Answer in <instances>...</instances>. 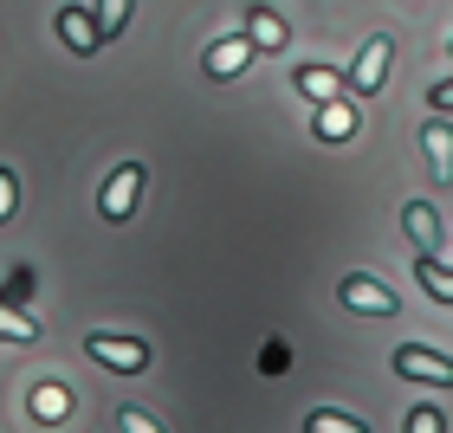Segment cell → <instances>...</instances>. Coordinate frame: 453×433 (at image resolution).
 Returning a JSON list of instances; mask_svg holds the SVG:
<instances>
[{"mask_svg":"<svg viewBox=\"0 0 453 433\" xmlns=\"http://www.w3.org/2000/svg\"><path fill=\"white\" fill-rule=\"evenodd\" d=\"M388 58H395V39H388V33L363 39V52H357V65H349L343 91H349V97H376V91H382V78H388Z\"/></svg>","mask_w":453,"mask_h":433,"instance_id":"cell-1","label":"cell"},{"mask_svg":"<svg viewBox=\"0 0 453 433\" xmlns=\"http://www.w3.org/2000/svg\"><path fill=\"white\" fill-rule=\"evenodd\" d=\"M337 304H349L357 317H388V311H402L395 292H388V285H376L369 272H343V278H337Z\"/></svg>","mask_w":453,"mask_h":433,"instance_id":"cell-2","label":"cell"},{"mask_svg":"<svg viewBox=\"0 0 453 433\" xmlns=\"http://www.w3.org/2000/svg\"><path fill=\"white\" fill-rule=\"evenodd\" d=\"M85 356L91 362H104V368H117V376H142L150 368V343H136V337H85Z\"/></svg>","mask_w":453,"mask_h":433,"instance_id":"cell-3","label":"cell"},{"mask_svg":"<svg viewBox=\"0 0 453 433\" xmlns=\"http://www.w3.org/2000/svg\"><path fill=\"white\" fill-rule=\"evenodd\" d=\"M395 376L453 388V356H441V349H427V343H402V349H395Z\"/></svg>","mask_w":453,"mask_h":433,"instance_id":"cell-4","label":"cell"},{"mask_svg":"<svg viewBox=\"0 0 453 433\" xmlns=\"http://www.w3.org/2000/svg\"><path fill=\"white\" fill-rule=\"evenodd\" d=\"M142 201V162H123V169L104 181V194H97V208H104V220H130Z\"/></svg>","mask_w":453,"mask_h":433,"instance_id":"cell-5","label":"cell"},{"mask_svg":"<svg viewBox=\"0 0 453 433\" xmlns=\"http://www.w3.org/2000/svg\"><path fill=\"white\" fill-rule=\"evenodd\" d=\"M253 39H246V33H226V39H214V46H208V58H201V72H208V78H240L246 65H253Z\"/></svg>","mask_w":453,"mask_h":433,"instance_id":"cell-6","label":"cell"},{"mask_svg":"<svg viewBox=\"0 0 453 433\" xmlns=\"http://www.w3.org/2000/svg\"><path fill=\"white\" fill-rule=\"evenodd\" d=\"M402 233L408 239H415V253H447V239H441V214L434 208H427V201H408V208H402Z\"/></svg>","mask_w":453,"mask_h":433,"instance_id":"cell-7","label":"cell"},{"mask_svg":"<svg viewBox=\"0 0 453 433\" xmlns=\"http://www.w3.org/2000/svg\"><path fill=\"white\" fill-rule=\"evenodd\" d=\"M58 39H65L78 58H91L97 46H104V33H97V13H85V7H58Z\"/></svg>","mask_w":453,"mask_h":433,"instance_id":"cell-8","label":"cell"},{"mask_svg":"<svg viewBox=\"0 0 453 433\" xmlns=\"http://www.w3.org/2000/svg\"><path fill=\"white\" fill-rule=\"evenodd\" d=\"M246 39H253L259 52H285V46H292V33H285V19H279L273 7H259V0H253V7H246Z\"/></svg>","mask_w":453,"mask_h":433,"instance_id":"cell-9","label":"cell"},{"mask_svg":"<svg viewBox=\"0 0 453 433\" xmlns=\"http://www.w3.org/2000/svg\"><path fill=\"white\" fill-rule=\"evenodd\" d=\"M311 130H318V142H349V136H357V104H343V97H331V104H318Z\"/></svg>","mask_w":453,"mask_h":433,"instance_id":"cell-10","label":"cell"},{"mask_svg":"<svg viewBox=\"0 0 453 433\" xmlns=\"http://www.w3.org/2000/svg\"><path fill=\"white\" fill-rule=\"evenodd\" d=\"M415 278L427 285V298H434V304H447V311H453V253H447V265H441L434 253H415Z\"/></svg>","mask_w":453,"mask_h":433,"instance_id":"cell-11","label":"cell"},{"mask_svg":"<svg viewBox=\"0 0 453 433\" xmlns=\"http://www.w3.org/2000/svg\"><path fill=\"white\" fill-rule=\"evenodd\" d=\"M421 149H427L434 181H453V130H447V123H427V130H421Z\"/></svg>","mask_w":453,"mask_h":433,"instance_id":"cell-12","label":"cell"},{"mask_svg":"<svg viewBox=\"0 0 453 433\" xmlns=\"http://www.w3.org/2000/svg\"><path fill=\"white\" fill-rule=\"evenodd\" d=\"M298 91L311 97V104H331V97H343V78H337L331 65H304V72H298Z\"/></svg>","mask_w":453,"mask_h":433,"instance_id":"cell-13","label":"cell"},{"mask_svg":"<svg viewBox=\"0 0 453 433\" xmlns=\"http://www.w3.org/2000/svg\"><path fill=\"white\" fill-rule=\"evenodd\" d=\"M33 414L46 421V427H52V421H65V414H72V395H65V388H58V382L33 388Z\"/></svg>","mask_w":453,"mask_h":433,"instance_id":"cell-14","label":"cell"},{"mask_svg":"<svg viewBox=\"0 0 453 433\" xmlns=\"http://www.w3.org/2000/svg\"><path fill=\"white\" fill-rule=\"evenodd\" d=\"M304 433H369V421H357V414H337V407H318V414L304 421Z\"/></svg>","mask_w":453,"mask_h":433,"instance_id":"cell-15","label":"cell"},{"mask_svg":"<svg viewBox=\"0 0 453 433\" xmlns=\"http://www.w3.org/2000/svg\"><path fill=\"white\" fill-rule=\"evenodd\" d=\"M0 337H7V343H39V317L13 311V304H0Z\"/></svg>","mask_w":453,"mask_h":433,"instance_id":"cell-16","label":"cell"},{"mask_svg":"<svg viewBox=\"0 0 453 433\" xmlns=\"http://www.w3.org/2000/svg\"><path fill=\"white\" fill-rule=\"evenodd\" d=\"M123 19H130V0H97V33H104V39L123 33Z\"/></svg>","mask_w":453,"mask_h":433,"instance_id":"cell-17","label":"cell"},{"mask_svg":"<svg viewBox=\"0 0 453 433\" xmlns=\"http://www.w3.org/2000/svg\"><path fill=\"white\" fill-rule=\"evenodd\" d=\"M117 427L123 433H162V421L150 414V407H117Z\"/></svg>","mask_w":453,"mask_h":433,"instance_id":"cell-18","label":"cell"},{"mask_svg":"<svg viewBox=\"0 0 453 433\" xmlns=\"http://www.w3.org/2000/svg\"><path fill=\"white\" fill-rule=\"evenodd\" d=\"M13 208H19V181L13 169H0V220H13Z\"/></svg>","mask_w":453,"mask_h":433,"instance_id":"cell-19","label":"cell"},{"mask_svg":"<svg viewBox=\"0 0 453 433\" xmlns=\"http://www.w3.org/2000/svg\"><path fill=\"white\" fill-rule=\"evenodd\" d=\"M408 433H441V407H415V414H408Z\"/></svg>","mask_w":453,"mask_h":433,"instance_id":"cell-20","label":"cell"},{"mask_svg":"<svg viewBox=\"0 0 453 433\" xmlns=\"http://www.w3.org/2000/svg\"><path fill=\"white\" fill-rule=\"evenodd\" d=\"M427 104H434V110H453V78H441V85L427 91Z\"/></svg>","mask_w":453,"mask_h":433,"instance_id":"cell-21","label":"cell"},{"mask_svg":"<svg viewBox=\"0 0 453 433\" xmlns=\"http://www.w3.org/2000/svg\"><path fill=\"white\" fill-rule=\"evenodd\" d=\"M447 52H453V39H447Z\"/></svg>","mask_w":453,"mask_h":433,"instance_id":"cell-22","label":"cell"}]
</instances>
